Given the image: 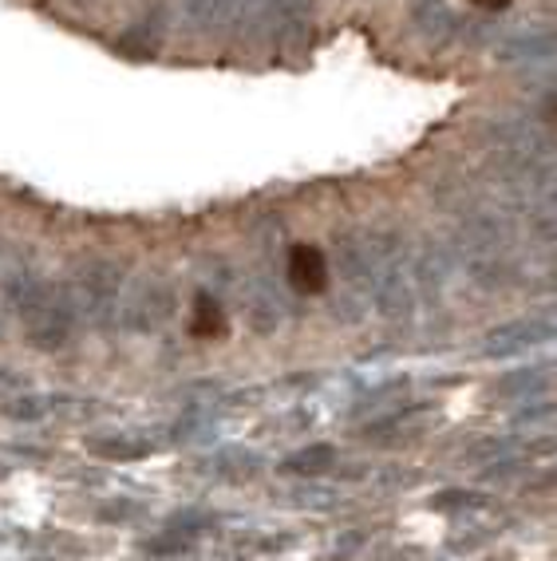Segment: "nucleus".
<instances>
[{
	"label": "nucleus",
	"instance_id": "22",
	"mask_svg": "<svg viewBox=\"0 0 557 561\" xmlns=\"http://www.w3.org/2000/svg\"><path fill=\"white\" fill-rule=\"evenodd\" d=\"M214 462H218V474H221V479H253V474L261 471V459H258V455H253V451H241V447H238V451H221Z\"/></svg>",
	"mask_w": 557,
	"mask_h": 561
},
{
	"label": "nucleus",
	"instance_id": "25",
	"mask_svg": "<svg viewBox=\"0 0 557 561\" xmlns=\"http://www.w3.org/2000/svg\"><path fill=\"white\" fill-rule=\"evenodd\" d=\"M470 4H475V9H482L487 16H498L502 9H510V0H470Z\"/></svg>",
	"mask_w": 557,
	"mask_h": 561
},
{
	"label": "nucleus",
	"instance_id": "16",
	"mask_svg": "<svg viewBox=\"0 0 557 561\" xmlns=\"http://www.w3.org/2000/svg\"><path fill=\"white\" fill-rule=\"evenodd\" d=\"M83 447H88V455L107 459V462H135V459H147L150 455V443L143 439V435H127V432L88 435Z\"/></svg>",
	"mask_w": 557,
	"mask_h": 561
},
{
	"label": "nucleus",
	"instance_id": "11",
	"mask_svg": "<svg viewBox=\"0 0 557 561\" xmlns=\"http://www.w3.org/2000/svg\"><path fill=\"white\" fill-rule=\"evenodd\" d=\"M167 32H170V9L155 4V9L139 12V16L120 32L115 48H120L123 56H130V60H150V56H159Z\"/></svg>",
	"mask_w": 557,
	"mask_h": 561
},
{
	"label": "nucleus",
	"instance_id": "1",
	"mask_svg": "<svg viewBox=\"0 0 557 561\" xmlns=\"http://www.w3.org/2000/svg\"><path fill=\"white\" fill-rule=\"evenodd\" d=\"M514 245H518V221L502 206H487L475 202L463 210V221L455 230V245L451 257L467 270V280L478 289L498 293L510 289L518 277L514 265Z\"/></svg>",
	"mask_w": 557,
	"mask_h": 561
},
{
	"label": "nucleus",
	"instance_id": "12",
	"mask_svg": "<svg viewBox=\"0 0 557 561\" xmlns=\"http://www.w3.org/2000/svg\"><path fill=\"white\" fill-rule=\"evenodd\" d=\"M337 250H332V261H337V273L340 280L349 285L352 293H368V261H372V250H368V230H344L337 233L332 241ZM368 301V297H364Z\"/></svg>",
	"mask_w": 557,
	"mask_h": 561
},
{
	"label": "nucleus",
	"instance_id": "10",
	"mask_svg": "<svg viewBox=\"0 0 557 561\" xmlns=\"http://www.w3.org/2000/svg\"><path fill=\"white\" fill-rule=\"evenodd\" d=\"M241 305H246V324L258 336H273V332L285 324L289 317V301H285V293L277 285H269L265 277H246L241 280Z\"/></svg>",
	"mask_w": 557,
	"mask_h": 561
},
{
	"label": "nucleus",
	"instance_id": "2",
	"mask_svg": "<svg viewBox=\"0 0 557 561\" xmlns=\"http://www.w3.org/2000/svg\"><path fill=\"white\" fill-rule=\"evenodd\" d=\"M4 305L16 312L24 341L36 352H64L76 341V309H71L64 285H52L32 265H12L4 273Z\"/></svg>",
	"mask_w": 557,
	"mask_h": 561
},
{
	"label": "nucleus",
	"instance_id": "4",
	"mask_svg": "<svg viewBox=\"0 0 557 561\" xmlns=\"http://www.w3.org/2000/svg\"><path fill=\"white\" fill-rule=\"evenodd\" d=\"M68 293L76 321H83L95 332L120 329V309L127 297V270L111 257H88L68 273Z\"/></svg>",
	"mask_w": 557,
	"mask_h": 561
},
{
	"label": "nucleus",
	"instance_id": "20",
	"mask_svg": "<svg viewBox=\"0 0 557 561\" xmlns=\"http://www.w3.org/2000/svg\"><path fill=\"white\" fill-rule=\"evenodd\" d=\"M431 420V411L428 408H411V411H396L391 420H379V423H372L368 432V439H391V435H411L416 427H423V423Z\"/></svg>",
	"mask_w": 557,
	"mask_h": 561
},
{
	"label": "nucleus",
	"instance_id": "15",
	"mask_svg": "<svg viewBox=\"0 0 557 561\" xmlns=\"http://www.w3.org/2000/svg\"><path fill=\"white\" fill-rule=\"evenodd\" d=\"M285 277L297 293H325L329 289V257L320 245H309V241H297L289 245V261H285Z\"/></svg>",
	"mask_w": 557,
	"mask_h": 561
},
{
	"label": "nucleus",
	"instance_id": "21",
	"mask_svg": "<svg viewBox=\"0 0 557 561\" xmlns=\"http://www.w3.org/2000/svg\"><path fill=\"white\" fill-rule=\"evenodd\" d=\"M194 336H221L226 332V312L218 309V301L209 293H198L194 297Z\"/></svg>",
	"mask_w": 557,
	"mask_h": 561
},
{
	"label": "nucleus",
	"instance_id": "6",
	"mask_svg": "<svg viewBox=\"0 0 557 561\" xmlns=\"http://www.w3.org/2000/svg\"><path fill=\"white\" fill-rule=\"evenodd\" d=\"M174 309H179L174 285H170L162 273H150L135 289H127L123 309H120V324L127 332H139V336H155V332H162L174 321Z\"/></svg>",
	"mask_w": 557,
	"mask_h": 561
},
{
	"label": "nucleus",
	"instance_id": "27",
	"mask_svg": "<svg viewBox=\"0 0 557 561\" xmlns=\"http://www.w3.org/2000/svg\"><path fill=\"white\" fill-rule=\"evenodd\" d=\"M4 312H9V305H4V293H0V341H4Z\"/></svg>",
	"mask_w": 557,
	"mask_h": 561
},
{
	"label": "nucleus",
	"instance_id": "14",
	"mask_svg": "<svg viewBox=\"0 0 557 561\" xmlns=\"http://www.w3.org/2000/svg\"><path fill=\"white\" fill-rule=\"evenodd\" d=\"M411 28L431 48H447L458 36V12L451 9L447 0H416L411 4Z\"/></svg>",
	"mask_w": 557,
	"mask_h": 561
},
{
	"label": "nucleus",
	"instance_id": "19",
	"mask_svg": "<svg viewBox=\"0 0 557 561\" xmlns=\"http://www.w3.org/2000/svg\"><path fill=\"white\" fill-rule=\"evenodd\" d=\"M557 238V210H554V194L530 202V241H537L542 250H549Z\"/></svg>",
	"mask_w": 557,
	"mask_h": 561
},
{
	"label": "nucleus",
	"instance_id": "17",
	"mask_svg": "<svg viewBox=\"0 0 557 561\" xmlns=\"http://www.w3.org/2000/svg\"><path fill=\"white\" fill-rule=\"evenodd\" d=\"M546 388H549V364L507 371V376H502V380L495 383L498 396H514V400H530V396H542Z\"/></svg>",
	"mask_w": 557,
	"mask_h": 561
},
{
	"label": "nucleus",
	"instance_id": "7",
	"mask_svg": "<svg viewBox=\"0 0 557 561\" xmlns=\"http://www.w3.org/2000/svg\"><path fill=\"white\" fill-rule=\"evenodd\" d=\"M258 4L261 0H182L179 21L194 36H209V32H238V36H246Z\"/></svg>",
	"mask_w": 557,
	"mask_h": 561
},
{
	"label": "nucleus",
	"instance_id": "26",
	"mask_svg": "<svg viewBox=\"0 0 557 561\" xmlns=\"http://www.w3.org/2000/svg\"><path fill=\"white\" fill-rule=\"evenodd\" d=\"M0 388H12V391H21L24 388V380L16 376L12 368H0Z\"/></svg>",
	"mask_w": 557,
	"mask_h": 561
},
{
	"label": "nucleus",
	"instance_id": "18",
	"mask_svg": "<svg viewBox=\"0 0 557 561\" xmlns=\"http://www.w3.org/2000/svg\"><path fill=\"white\" fill-rule=\"evenodd\" d=\"M329 467H337V447L332 443H312V447H300L289 459L281 462V471L289 474H325Z\"/></svg>",
	"mask_w": 557,
	"mask_h": 561
},
{
	"label": "nucleus",
	"instance_id": "3",
	"mask_svg": "<svg viewBox=\"0 0 557 561\" xmlns=\"http://www.w3.org/2000/svg\"><path fill=\"white\" fill-rule=\"evenodd\" d=\"M368 305L388 317L403 321L416 309V285H411V245L396 230H368Z\"/></svg>",
	"mask_w": 557,
	"mask_h": 561
},
{
	"label": "nucleus",
	"instance_id": "8",
	"mask_svg": "<svg viewBox=\"0 0 557 561\" xmlns=\"http://www.w3.org/2000/svg\"><path fill=\"white\" fill-rule=\"evenodd\" d=\"M554 341V317L549 312H534V317H518V321H507L490 329L478 344V352L487 360H507V356H522L530 348H542V344Z\"/></svg>",
	"mask_w": 557,
	"mask_h": 561
},
{
	"label": "nucleus",
	"instance_id": "13",
	"mask_svg": "<svg viewBox=\"0 0 557 561\" xmlns=\"http://www.w3.org/2000/svg\"><path fill=\"white\" fill-rule=\"evenodd\" d=\"M451 273H455V257H451V245L443 241H423L411 250V285L428 293H443L451 285Z\"/></svg>",
	"mask_w": 557,
	"mask_h": 561
},
{
	"label": "nucleus",
	"instance_id": "23",
	"mask_svg": "<svg viewBox=\"0 0 557 561\" xmlns=\"http://www.w3.org/2000/svg\"><path fill=\"white\" fill-rule=\"evenodd\" d=\"M0 411H4L9 420L36 423V420H44V415L52 411V400H44V396H12L9 403H0Z\"/></svg>",
	"mask_w": 557,
	"mask_h": 561
},
{
	"label": "nucleus",
	"instance_id": "24",
	"mask_svg": "<svg viewBox=\"0 0 557 561\" xmlns=\"http://www.w3.org/2000/svg\"><path fill=\"white\" fill-rule=\"evenodd\" d=\"M554 420V403L549 400H534L530 408H522L514 415V427H537V423H549Z\"/></svg>",
	"mask_w": 557,
	"mask_h": 561
},
{
	"label": "nucleus",
	"instance_id": "5",
	"mask_svg": "<svg viewBox=\"0 0 557 561\" xmlns=\"http://www.w3.org/2000/svg\"><path fill=\"white\" fill-rule=\"evenodd\" d=\"M312 9H317V0H261L246 36L249 41H265V44H273V48L289 51L309 41Z\"/></svg>",
	"mask_w": 557,
	"mask_h": 561
},
{
	"label": "nucleus",
	"instance_id": "9",
	"mask_svg": "<svg viewBox=\"0 0 557 561\" xmlns=\"http://www.w3.org/2000/svg\"><path fill=\"white\" fill-rule=\"evenodd\" d=\"M557 56V32L549 24H526V28L510 32L495 44V60L510 64V68H549Z\"/></svg>",
	"mask_w": 557,
	"mask_h": 561
}]
</instances>
